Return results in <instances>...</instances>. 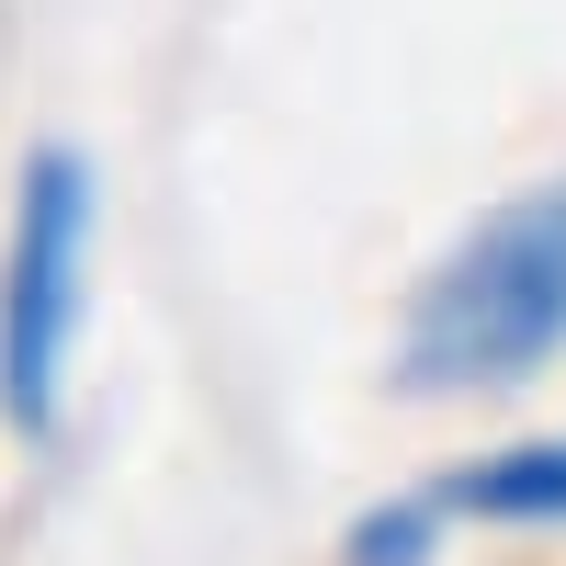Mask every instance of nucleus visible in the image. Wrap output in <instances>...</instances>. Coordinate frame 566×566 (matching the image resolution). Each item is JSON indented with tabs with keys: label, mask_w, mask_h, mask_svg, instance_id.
<instances>
[{
	"label": "nucleus",
	"mask_w": 566,
	"mask_h": 566,
	"mask_svg": "<svg viewBox=\"0 0 566 566\" xmlns=\"http://www.w3.org/2000/svg\"><path fill=\"white\" fill-rule=\"evenodd\" d=\"M566 340V193L499 205L408 306L397 386H510Z\"/></svg>",
	"instance_id": "1"
},
{
	"label": "nucleus",
	"mask_w": 566,
	"mask_h": 566,
	"mask_svg": "<svg viewBox=\"0 0 566 566\" xmlns=\"http://www.w3.org/2000/svg\"><path fill=\"white\" fill-rule=\"evenodd\" d=\"M80 239H91V170L69 148H45L23 170V227H12V272H0V408L45 431L69 374V328H80Z\"/></svg>",
	"instance_id": "2"
},
{
	"label": "nucleus",
	"mask_w": 566,
	"mask_h": 566,
	"mask_svg": "<svg viewBox=\"0 0 566 566\" xmlns=\"http://www.w3.org/2000/svg\"><path fill=\"white\" fill-rule=\"evenodd\" d=\"M464 522H566V442L453 464V476H431L419 499L374 510V522L352 533V566H431Z\"/></svg>",
	"instance_id": "3"
}]
</instances>
